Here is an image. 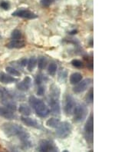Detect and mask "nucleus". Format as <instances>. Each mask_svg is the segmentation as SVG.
Wrapping results in <instances>:
<instances>
[{
	"mask_svg": "<svg viewBox=\"0 0 138 152\" xmlns=\"http://www.w3.org/2000/svg\"><path fill=\"white\" fill-rule=\"evenodd\" d=\"M40 152H58V148L53 144L47 140H42L39 143Z\"/></svg>",
	"mask_w": 138,
	"mask_h": 152,
	"instance_id": "1a4fd4ad",
	"label": "nucleus"
},
{
	"mask_svg": "<svg viewBox=\"0 0 138 152\" xmlns=\"http://www.w3.org/2000/svg\"><path fill=\"white\" fill-rule=\"evenodd\" d=\"M31 79L29 77H26L24 79L22 80V82L17 84V88L18 90L22 91H28L29 89L30 86H31Z\"/></svg>",
	"mask_w": 138,
	"mask_h": 152,
	"instance_id": "9b49d317",
	"label": "nucleus"
},
{
	"mask_svg": "<svg viewBox=\"0 0 138 152\" xmlns=\"http://www.w3.org/2000/svg\"><path fill=\"white\" fill-rule=\"evenodd\" d=\"M75 102L73 97L70 95H68L65 98V102H64V112L67 115H71L73 114V111L75 108Z\"/></svg>",
	"mask_w": 138,
	"mask_h": 152,
	"instance_id": "0eeeda50",
	"label": "nucleus"
},
{
	"mask_svg": "<svg viewBox=\"0 0 138 152\" xmlns=\"http://www.w3.org/2000/svg\"><path fill=\"white\" fill-rule=\"evenodd\" d=\"M21 120L25 124L28 125V126L29 127H32V128H40V125L38 122H37V121L35 120L33 118H28L27 116H25V117H22L21 118Z\"/></svg>",
	"mask_w": 138,
	"mask_h": 152,
	"instance_id": "f8f14e48",
	"label": "nucleus"
},
{
	"mask_svg": "<svg viewBox=\"0 0 138 152\" xmlns=\"http://www.w3.org/2000/svg\"><path fill=\"white\" fill-rule=\"evenodd\" d=\"M57 90L58 88H55V91H52L53 95H52V98L49 102L52 112L55 115H59L61 112V108H60V104H59L58 101V93L57 94Z\"/></svg>",
	"mask_w": 138,
	"mask_h": 152,
	"instance_id": "39448f33",
	"label": "nucleus"
},
{
	"mask_svg": "<svg viewBox=\"0 0 138 152\" xmlns=\"http://www.w3.org/2000/svg\"><path fill=\"white\" fill-rule=\"evenodd\" d=\"M88 152H94V151H92V150H91V151H89Z\"/></svg>",
	"mask_w": 138,
	"mask_h": 152,
	"instance_id": "72a5a7b5",
	"label": "nucleus"
},
{
	"mask_svg": "<svg viewBox=\"0 0 138 152\" xmlns=\"http://www.w3.org/2000/svg\"><path fill=\"white\" fill-rule=\"evenodd\" d=\"M13 16L20 17L22 19H36L38 15L35 13L29 11L28 10H17L12 13Z\"/></svg>",
	"mask_w": 138,
	"mask_h": 152,
	"instance_id": "6e6552de",
	"label": "nucleus"
},
{
	"mask_svg": "<svg viewBox=\"0 0 138 152\" xmlns=\"http://www.w3.org/2000/svg\"><path fill=\"white\" fill-rule=\"evenodd\" d=\"M85 132L87 140L91 142L92 139H93V132H94V118H93V115H91L90 117L88 118V121H87L85 126Z\"/></svg>",
	"mask_w": 138,
	"mask_h": 152,
	"instance_id": "423d86ee",
	"label": "nucleus"
},
{
	"mask_svg": "<svg viewBox=\"0 0 138 152\" xmlns=\"http://www.w3.org/2000/svg\"><path fill=\"white\" fill-rule=\"evenodd\" d=\"M2 129L4 133L9 137L16 136L19 138V140L22 141L25 146H31L29 134L20 125L17 124H13V123H5L2 125Z\"/></svg>",
	"mask_w": 138,
	"mask_h": 152,
	"instance_id": "f257e3e1",
	"label": "nucleus"
},
{
	"mask_svg": "<svg viewBox=\"0 0 138 152\" xmlns=\"http://www.w3.org/2000/svg\"><path fill=\"white\" fill-rule=\"evenodd\" d=\"M93 99H94V94H93V89H91L89 91L88 94L86 97V100L88 103H92L93 102Z\"/></svg>",
	"mask_w": 138,
	"mask_h": 152,
	"instance_id": "a878e982",
	"label": "nucleus"
},
{
	"mask_svg": "<svg viewBox=\"0 0 138 152\" xmlns=\"http://www.w3.org/2000/svg\"><path fill=\"white\" fill-rule=\"evenodd\" d=\"M56 134L60 138H67L68 136L70 135L72 133V125L70 123L67 122V121H64L62 123H60L57 128H56Z\"/></svg>",
	"mask_w": 138,
	"mask_h": 152,
	"instance_id": "20e7f679",
	"label": "nucleus"
},
{
	"mask_svg": "<svg viewBox=\"0 0 138 152\" xmlns=\"http://www.w3.org/2000/svg\"><path fill=\"white\" fill-rule=\"evenodd\" d=\"M29 103L31 106L35 110V113L38 116L41 118L47 117L50 113L49 108L47 107L45 104L42 100L34 96L29 98Z\"/></svg>",
	"mask_w": 138,
	"mask_h": 152,
	"instance_id": "f03ea898",
	"label": "nucleus"
},
{
	"mask_svg": "<svg viewBox=\"0 0 138 152\" xmlns=\"http://www.w3.org/2000/svg\"><path fill=\"white\" fill-rule=\"evenodd\" d=\"M61 121L58 118H50L46 122V125L48 127L52 128H57L58 127V125L60 124Z\"/></svg>",
	"mask_w": 138,
	"mask_h": 152,
	"instance_id": "6ab92c4d",
	"label": "nucleus"
},
{
	"mask_svg": "<svg viewBox=\"0 0 138 152\" xmlns=\"http://www.w3.org/2000/svg\"><path fill=\"white\" fill-rule=\"evenodd\" d=\"M42 76L39 75L37 76V78H36V83L37 84H41V82H42Z\"/></svg>",
	"mask_w": 138,
	"mask_h": 152,
	"instance_id": "7c9ffc66",
	"label": "nucleus"
},
{
	"mask_svg": "<svg viewBox=\"0 0 138 152\" xmlns=\"http://www.w3.org/2000/svg\"><path fill=\"white\" fill-rule=\"evenodd\" d=\"M45 93V88L43 86H40V87L38 88V91H37V94L39 95H42Z\"/></svg>",
	"mask_w": 138,
	"mask_h": 152,
	"instance_id": "c85d7f7f",
	"label": "nucleus"
},
{
	"mask_svg": "<svg viewBox=\"0 0 138 152\" xmlns=\"http://www.w3.org/2000/svg\"><path fill=\"white\" fill-rule=\"evenodd\" d=\"M26 64H27V59L26 58H22L21 60V65L22 66H26Z\"/></svg>",
	"mask_w": 138,
	"mask_h": 152,
	"instance_id": "c756f323",
	"label": "nucleus"
},
{
	"mask_svg": "<svg viewBox=\"0 0 138 152\" xmlns=\"http://www.w3.org/2000/svg\"><path fill=\"white\" fill-rule=\"evenodd\" d=\"M82 80V75L78 72L73 73L70 76V82L72 85H76Z\"/></svg>",
	"mask_w": 138,
	"mask_h": 152,
	"instance_id": "a211bd4d",
	"label": "nucleus"
},
{
	"mask_svg": "<svg viewBox=\"0 0 138 152\" xmlns=\"http://www.w3.org/2000/svg\"><path fill=\"white\" fill-rule=\"evenodd\" d=\"M0 7L5 10H9V8H10V4H9V2L2 1V2H0Z\"/></svg>",
	"mask_w": 138,
	"mask_h": 152,
	"instance_id": "bb28decb",
	"label": "nucleus"
},
{
	"mask_svg": "<svg viewBox=\"0 0 138 152\" xmlns=\"http://www.w3.org/2000/svg\"><path fill=\"white\" fill-rule=\"evenodd\" d=\"M74 120L76 122H81L85 120L88 115V109L86 106L83 104H79L75 105L74 109Z\"/></svg>",
	"mask_w": 138,
	"mask_h": 152,
	"instance_id": "7ed1b4c3",
	"label": "nucleus"
},
{
	"mask_svg": "<svg viewBox=\"0 0 138 152\" xmlns=\"http://www.w3.org/2000/svg\"><path fill=\"white\" fill-rule=\"evenodd\" d=\"M15 82H17L16 78H13L6 73L0 72V82L4 84H11Z\"/></svg>",
	"mask_w": 138,
	"mask_h": 152,
	"instance_id": "2eb2a0df",
	"label": "nucleus"
},
{
	"mask_svg": "<svg viewBox=\"0 0 138 152\" xmlns=\"http://www.w3.org/2000/svg\"><path fill=\"white\" fill-rule=\"evenodd\" d=\"M18 111L22 115H25V116H28L31 113V108L26 104H21L19 105V108H18Z\"/></svg>",
	"mask_w": 138,
	"mask_h": 152,
	"instance_id": "f3484780",
	"label": "nucleus"
},
{
	"mask_svg": "<svg viewBox=\"0 0 138 152\" xmlns=\"http://www.w3.org/2000/svg\"><path fill=\"white\" fill-rule=\"evenodd\" d=\"M11 151L12 152H19V151H18V149L15 148H11Z\"/></svg>",
	"mask_w": 138,
	"mask_h": 152,
	"instance_id": "2f4dec72",
	"label": "nucleus"
},
{
	"mask_svg": "<svg viewBox=\"0 0 138 152\" xmlns=\"http://www.w3.org/2000/svg\"><path fill=\"white\" fill-rule=\"evenodd\" d=\"M0 152H2V151H0Z\"/></svg>",
	"mask_w": 138,
	"mask_h": 152,
	"instance_id": "f704fd0d",
	"label": "nucleus"
},
{
	"mask_svg": "<svg viewBox=\"0 0 138 152\" xmlns=\"http://www.w3.org/2000/svg\"><path fill=\"white\" fill-rule=\"evenodd\" d=\"M72 64L74 67H75V68H77V69H81L84 66V64H83L82 61L81 60L78 59H74L72 60Z\"/></svg>",
	"mask_w": 138,
	"mask_h": 152,
	"instance_id": "393cba45",
	"label": "nucleus"
},
{
	"mask_svg": "<svg viewBox=\"0 0 138 152\" xmlns=\"http://www.w3.org/2000/svg\"><path fill=\"white\" fill-rule=\"evenodd\" d=\"M37 65V58L35 57H31L30 58V59L28 60V62L27 68L29 72H31L35 68V66Z\"/></svg>",
	"mask_w": 138,
	"mask_h": 152,
	"instance_id": "aec40b11",
	"label": "nucleus"
},
{
	"mask_svg": "<svg viewBox=\"0 0 138 152\" xmlns=\"http://www.w3.org/2000/svg\"><path fill=\"white\" fill-rule=\"evenodd\" d=\"M54 0H41V4L44 7H48L52 3Z\"/></svg>",
	"mask_w": 138,
	"mask_h": 152,
	"instance_id": "cd10ccee",
	"label": "nucleus"
},
{
	"mask_svg": "<svg viewBox=\"0 0 138 152\" xmlns=\"http://www.w3.org/2000/svg\"><path fill=\"white\" fill-rule=\"evenodd\" d=\"M62 152H69V151H67V150H65V151H62Z\"/></svg>",
	"mask_w": 138,
	"mask_h": 152,
	"instance_id": "473e14b6",
	"label": "nucleus"
},
{
	"mask_svg": "<svg viewBox=\"0 0 138 152\" xmlns=\"http://www.w3.org/2000/svg\"><path fill=\"white\" fill-rule=\"evenodd\" d=\"M91 83V80L90 78H86L85 80H82L80 82L77 84V86L74 88L73 91L75 93H81L83 91H86L88 88Z\"/></svg>",
	"mask_w": 138,
	"mask_h": 152,
	"instance_id": "9d476101",
	"label": "nucleus"
},
{
	"mask_svg": "<svg viewBox=\"0 0 138 152\" xmlns=\"http://www.w3.org/2000/svg\"><path fill=\"white\" fill-rule=\"evenodd\" d=\"M25 46V42L22 40H12L7 45L9 48H21Z\"/></svg>",
	"mask_w": 138,
	"mask_h": 152,
	"instance_id": "dca6fc26",
	"label": "nucleus"
},
{
	"mask_svg": "<svg viewBox=\"0 0 138 152\" xmlns=\"http://www.w3.org/2000/svg\"><path fill=\"white\" fill-rule=\"evenodd\" d=\"M0 116L7 119H12L15 117L12 111L2 106H0Z\"/></svg>",
	"mask_w": 138,
	"mask_h": 152,
	"instance_id": "4468645a",
	"label": "nucleus"
},
{
	"mask_svg": "<svg viewBox=\"0 0 138 152\" xmlns=\"http://www.w3.org/2000/svg\"><path fill=\"white\" fill-rule=\"evenodd\" d=\"M57 65L55 63H54V62H52V63H51L49 65V66H48V73H49L50 75H54L56 73V72H57Z\"/></svg>",
	"mask_w": 138,
	"mask_h": 152,
	"instance_id": "b1692460",
	"label": "nucleus"
},
{
	"mask_svg": "<svg viewBox=\"0 0 138 152\" xmlns=\"http://www.w3.org/2000/svg\"><path fill=\"white\" fill-rule=\"evenodd\" d=\"M11 37L13 40H20L21 38H22V33L19 30L15 29L12 32Z\"/></svg>",
	"mask_w": 138,
	"mask_h": 152,
	"instance_id": "5701e85b",
	"label": "nucleus"
},
{
	"mask_svg": "<svg viewBox=\"0 0 138 152\" xmlns=\"http://www.w3.org/2000/svg\"><path fill=\"white\" fill-rule=\"evenodd\" d=\"M12 98L13 96L12 94H10L5 88L0 87V100L2 101V103H5L9 100H12Z\"/></svg>",
	"mask_w": 138,
	"mask_h": 152,
	"instance_id": "ddd939ff",
	"label": "nucleus"
},
{
	"mask_svg": "<svg viewBox=\"0 0 138 152\" xmlns=\"http://www.w3.org/2000/svg\"><path fill=\"white\" fill-rule=\"evenodd\" d=\"M47 62H48L47 58L44 56H42V57L39 58V60H37V64H38L39 68L40 69H44L47 65Z\"/></svg>",
	"mask_w": 138,
	"mask_h": 152,
	"instance_id": "412c9836",
	"label": "nucleus"
},
{
	"mask_svg": "<svg viewBox=\"0 0 138 152\" xmlns=\"http://www.w3.org/2000/svg\"><path fill=\"white\" fill-rule=\"evenodd\" d=\"M6 72H7L9 75H11L16 76V77H18V76L21 75V73L19 72L18 70H16L15 69L12 68V67H10V66L6 67Z\"/></svg>",
	"mask_w": 138,
	"mask_h": 152,
	"instance_id": "4be33fe9",
	"label": "nucleus"
}]
</instances>
